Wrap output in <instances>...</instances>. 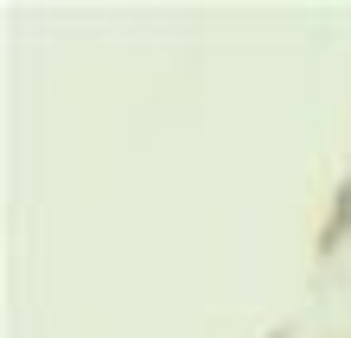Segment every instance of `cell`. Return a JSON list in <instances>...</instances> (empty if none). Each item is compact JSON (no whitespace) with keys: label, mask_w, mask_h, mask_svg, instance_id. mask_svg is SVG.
I'll return each instance as SVG.
<instances>
[{"label":"cell","mask_w":351,"mask_h":338,"mask_svg":"<svg viewBox=\"0 0 351 338\" xmlns=\"http://www.w3.org/2000/svg\"><path fill=\"white\" fill-rule=\"evenodd\" d=\"M345 230H351V179L339 185V204L326 210V224H319V256H332V249L345 243Z\"/></svg>","instance_id":"obj_1"}]
</instances>
